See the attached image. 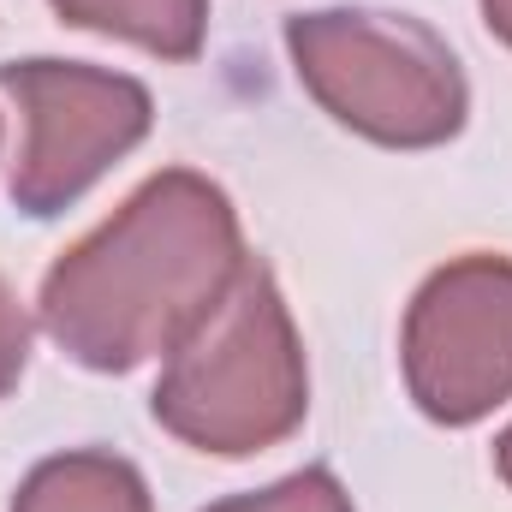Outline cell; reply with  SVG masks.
<instances>
[{"label": "cell", "instance_id": "cell-1", "mask_svg": "<svg viewBox=\"0 0 512 512\" xmlns=\"http://www.w3.org/2000/svg\"><path fill=\"white\" fill-rule=\"evenodd\" d=\"M245 262L233 197L191 167H167L48 268L36 322L72 364L126 376L173 358L221 310Z\"/></svg>", "mask_w": 512, "mask_h": 512}, {"label": "cell", "instance_id": "cell-2", "mask_svg": "<svg viewBox=\"0 0 512 512\" xmlns=\"http://www.w3.org/2000/svg\"><path fill=\"white\" fill-rule=\"evenodd\" d=\"M149 411L179 447L215 459L268 453L304 423L310 411L304 340L262 262H245L221 310L167 358Z\"/></svg>", "mask_w": 512, "mask_h": 512}, {"label": "cell", "instance_id": "cell-3", "mask_svg": "<svg viewBox=\"0 0 512 512\" xmlns=\"http://www.w3.org/2000/svg\"><path fill=\"white\" fill-rule=\"evenodd\" d=\"M286 54L304 96L382 149H441L465 131L471 84L441 30L411 12L316 6L286 18Z\"/></svg>", "mask_w": 512, "mask_h": 512}, {"label": "cell", "instance_id": "cell-4", "mask_svg": "<svg viewBox=\"0 0 512 512\" xmlns=\"http://www.w3.org/2000/svg\"><path fill=\"white\" fill-rule=\"evenodd\" d=\"M0 90L24 114V149L12 161V209L30 221L66 215L155 126V102L137 78L78 60H6Z\"/></svg>", "mask_w": 512, "mask_h": 512}, {"label": "cell", "instance_id": "cell-5", "mask_svg": "<svg viewBox=\"0 0 512 512\" xmlns=\"http://www.w3.org/2000/svg\"><path fill=\"white\" fill-rule=\"evenodd\" d=\"M411 405L441 429H471L512 399V256L471 251L435 268L399 334Z\"/></svg>", "mask_w": 512, "mask_h": 512}, {"label": "cell", "instance_id": "cell-6", "mask_svg": "<svg viewBox=\"0 0 512 512\" xmlns=\"http://www.w3.org/2000/svg\"><path fill=\"white\" fill-rule=\"evenodd\" d=\"M12 512H155V501L131 459L108 447H72L18 483Z\"/></svg>", "mask_w": 512, "mask_h": 512}, {"label": "cell", "instance_id": "cell-7", "mask_svg": "<svg viewBox=\"0 0 512 512\" xmlns=\"http://www.w3.org/2000/svg\"><path fill=\"white\" fill-rule=\"evenodd\" d=\"M72 30L120 36L131 48L185 66L209 42V0H48Z\"/></svg>", "mask_w": 512, "mask_h": 512}, {"label": "cell", "instance_id": "cell-8", "mask_svg": "<svg viewBox=\"0 0 512 512\" xmlns=\"http://www.w3.org/2000/svg\"><path fill=\"white\" fill-rule=\"evenodd\" d=\"M203 512H358V507H352V495H346V483L334 471L310 465V471H292V477H280L268 489L227 495V501H215Z\"/></svg>", "mask_w": 512, "mask_h": 512}, {"label": "cell", "instance_id": "cell-9", "mask_svg": "<svg viewBox=\"0 0 512 512\" xmlns=\"http://www.w3.org/2000/svg\"><path fill=\"white\" fill-rule=\"evenodd\" d=\"M24 364H30V310L18 304V292L0 274V393L18 387Z\"/></svg>", "mask_w": 512, "mask_h": 512}, {"label": "cell", "instance_id": "cell-10", "mask_svg": "<svg viewBox=\"0 0 512 512\" xmlns=\"http://www.w3.org/2000/svg\"><path fill=\"white\" fill-rule=\"evenodd\" d=\"M477 6H483V24L512 48V0H477Z\"/></svg>", "mask_w": 512, "mask_h": 512}, {"label": "cell", "instance_id": "cell-11", "mask_svg": "<svg viewBox=\"0 0 512 512\" xmlns=\"http://www.w3.org/2000/svg\"><path fill=\"white\" fill-rule=\"evenodd\" d=\"M495 471H501V483L512 489V423L501 429V441H495Z\"/></svg>", "mask_w": 512, "mask_h": 512}]
</instances>
